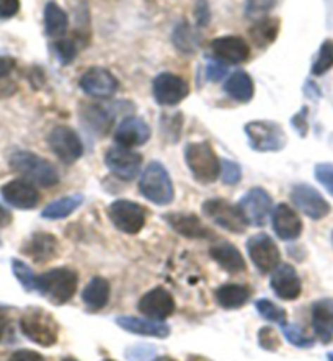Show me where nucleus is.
<instances>
[{
	"instance_id": "1",
	"label": "nucleus",
	"mask_w": 333,
	"mask_h": 361,
	"mask_svg": "<svg viewBox=\"0 0 333 361\" xmlns=\"http://www.w3.org/2000/svg\"><path fill=\"white\" fill-rule=\"evenodd\" d=\"M20 330L30 342L49 348L58 343L61 326L53 314L41 307H30L20 317Z\"/></svg>"
},
{
	"instance_id": "2",
	"label": "nucleus",
	"mask_w": 333,
	"mask_h": 361,
	"mask_svg": "<svg viewBox=\"0 0 333 361\" xmlns=\"http://www.w3.org/2000/svg\"><path fill=\"white\" fill-rule=\"evenodd\" d=\"M10 167L25 180L43 188H51L59 183V172L49 161L30 151H18L10 157Z\"/></svg>"
},
{
	"instance_id": "3",
	"label": "nucleus",
	"mask_w": 333,
	"mask_h": 361,
	"mask_svg": "<svg viewBox=\"0 0 333 361\" xmlns=\"http://www.w3.org/2000/svg\"><path fill=\"white\" fill-rule=\"evenodd\" d=\"M79 276L70 268H53L37 280V291L54 306H63L74 298Z\"/></svg>"
},
{
	"instance_id": "4",
	"label": "nucleus",
	"mask_w": 333,
	"mask_h": 361,
	"mask_svg": "<svg viewBox=\"0 0 333 361\" xmlns=\"http://www.w3.org/2000/svg\"><path fill=\"white\" fill-rule=\"evenodd\" d=\"M185 161L193 178L203 185L214 183L221 175V159L206 141L189 142L185 147Z\"/></svg>"
},
{
	"instance_id": "5",
	"label": "nucleus",
	"mask_w": 333,
	"mask_h": 361,
	"mask_svg": "<svg viewBox=\"0 0 333 361\" xmlns=\"http://www.w3.org/2000/svg\"><path fill=\"white\" fill-rule=\"evenodd\" d=\"M139 192L146 200L158 206L170 204L175 198L170 173L161 162H151L144 169L139 180Z\"/></svg>"
},
{
	"instance_id": "6",
	"label": "nucleus",
	"mask_w": 333,
	"mask_h": 361,
	"mask_svg": "<svg viewBox=\"0 0 333 361\" xmlns=\"http://www.w3.org/2000/svg\"><path fill=\"white\" fill-rule=\"evenodd\" d=\"M244 130L247 134L250 147L257 152H278L284 149L286 141H288L283 128L276 121H250Z\"/></svg>"
},
{
	"instance_id": "7",
	"label": "nucleus",
	"mask_w": 333,
	"mask_h": 361,
	"mask_svg": "<svg viewBox=\"0 0 333 361\" xmlns=\"http://www.w3.org/2000/svg\"><path fill=\"white\" fill-rule=\"evenodd\" d=\"M203 213L209 221L234 234H244L249 224L237 204L224 198H211L203 203Z\"/></svg>"
},
{
	"instance_id": "8",
	"label": "nucleus",
	"mask_w": 333,
	"mask_h": 361,
	"mask_svg": "<svg viewBox=\"0 0 333 361\" xmlns=\"http://www.w3.org/2000/svg\"><path fill=\"white\" fill-rule=\"evenodd\" d=\"M108 218L118 231L134 235L144 229L147 213L139 203L131 200H116L108 206Z\"/></svg>"
},
{
	"instance_id": "9",
	"label": "nucleus",
	"mask_w": 333,
	"mask_h": 361,
	"mask_svg": "<svg viewBox=\"0 0 333 361\" xmlns=\"http://www.w3.org/2000/svg\"><path fill=\"white\" fill-rule=\"evenodd\" d=\"M49 149L64 164H74L84 156V144L79 134L69 126H56L48 136Z\"/></svg>"
},
{
	"instance_id": "10",
	"label": "nucleus",
	"mask_w": 333,
	"mask_h": 361,
	"mask_svg": "<svg viewBox=\"0 0 333 361\" xmlns=\"http://www.w3.org/2000/svg\"><path fill=\"white\" fill-rule=\"evenodd\" d=\"M247 252L250 260L253 262L255 268H257L261 275L273 271L279 265L281 254L278 245L265 232H260V234L250 237L247 242Z\"/></svg>"
},
{
	"instance_id": "11",
	"label": "nucleus",
	"mask_w": 333,
	"mask_h": 361,
	"mask_svg": "<svg viewBox=\"0 0 333 361\" xmlns=\"http://www.w3.org/2000/svg\"><path fill=\"white\" fill-rule=\"evenodd\" d=\"M105 164L115 177L126 180H134L141 172L142 156L132 149L122 146H113L105 154Z\"/></svg>"
},
{
	"instance_id": "12",
	"label": "nucleus",
	"mask_w": 333,
	"mask_h": 361,
	"mask_svg": "<svg viewBox=\"0 0 333 361\" xmlns=\"http://www.w3.org/2000/svg\"><path fill=\"white\" fill-rule=\"evenodd\" d=\"M189 94V87L180 75L162 72L152 82V95L158 105L175 106Z\"/></svg>"
},
{
	"instance_id": "13",
	"label": "nucleus",
	"mask_w": 333,
	"mask_h": 361,
	"mask_svg": "<svg viewBox=\"0 0 333 361\" xmlns=\"http://www.w3.org/2000/svg\"><path fill=\"white\" fill-rule=\"evenodd\" d=\"M237 206L240 211H242L244 218L247 221L249 226L261 228V226L266 224V221L270 218L273 200H271L270 193L266 192V190L255 187L244 195Z\"/></svg>"
},
{
	"instance_id": "14",
	"label": "nucleus",
	"mask_w": 333,
	"mask_h": 361,
	"mask_svg": "<svg viewBox=\"0 0 333 361\" xmlns=\"http://www.w3.org/2000/svg\"><path fill=\"white\" fill-rule=\"evenodd\" d=\"M291 201L294 206L306 214L307 218L319 221L330 213V204L314 187L307 183H297L291 190Z\"/></svg>"
},
{
	"instance_id": "15",
	"label": "nucleus",
	"mask_w": 333,
	"mask_h": 361,
	"mask_svg": "<svg viewBox=\"0 0 333 361\" xmlns=\"http://www.w3.org/2000/svg\"><path fill=\"white\" fill-rule=\"evenodd\" d=\"M137 311L147 319L162 322L175 312V299L165 288L157 286L139 299Z\"/></svg>"
},
{
	"instance_id": "16",
	"label": "nucleus",
	"mask_w": 333,
	"mask_h": 361,
	"mask_svg": "<svg viewBox=\"0 0 333 361\" xmlns=\"http://www.w3.org/2000/svg\"><path fill=\"white\" fill-rule=\"evenodd\" d=\"M165 223L170 228L187 239L194 240H214L216 234L213 229H209L196 214L191 213H168L163 214Z\"/></svg>"
},
{
	"instance_id": "17",
	"label": "nucleus",
	"mask_w": 333,
	"mask_h": 361,
	"mask_svg": "<svg viewBox=\"0 0 333 361\" xmlns=\"http://www.w3.org/2000/svg\"><path fill=\"white\" fill-rule=\"evenodd\" d=\"M211 51L222 64H242L250 58V46L240 36H219L211 41Z\"/></svg>"
},
{
	"instance_id": "18",
	"label": "nucleus",
	"mask_w": 333,
	"mask_h": 361,
	"mask_svg": "<svg viewBox=\"0 0 333 361\" xmlns=\"http://www.w3.org/2000/svg\"><path fill=\"white\" fill-rule=\"evenodd\" d=\"M80 89L94 99H110L116 94L118 80L103 67H92L80 77Z\"/></svg>"
},
{
	"instance_id": "19",
	"label": "nucleus",
	"mask_w": 333,
	"mask_h": 361,
	"mask_svg": "<svg viewBox=\"0 0 333 361\" xmlns=\"http://www.w3.org/2000/svg\"><path fill=\"white\" fill-rule=\"evenodd\" d=\"M0 193H2L4 200L7 201V204L17 209L30 211L39 204V193L37 187L25 178H17L5 183L0 188Z\"/></svg>"
},
{
	"instance_id": "20",
	"label": "nucleus",
	"mask_w": 333,
	"mask_h": 361,
	"mask_svg": "<svg viewBox=\"0 0 333 361\" xmlns=\"http://www.w3.org/2000/svg\"><path fill=\"white\" fill-rule=\"evenodd\" d=\"M270 286L276 296L284 301H294L301 296L302 283L296 268L289 263L278 265L271 273Z\"/></svg>"
},
{
	"instance_id": "21",
	"label": "nucleus",
	"mask_w": 333,
	"mask_h": 361,
	"mask_svg": "<svg viewBox=\"0 0 333 361\" xmlns=\"http://www.w3.org/2000/svg\"><path fill=\"white\" fill-rule=\"evenodd\" d=\"M151 126L137 116H127L122 120L115 130V141L118 146L134 149L144 144L151 139Z\"/></svg>"
},
{
	"instance_id": "22",
	"label": "nucleus",
	"mask_w": 333,
	"mask_h": 361,
	"mask_svg": "<svg viewBox=\"0 0 333 361\" xmlns=\"http://www.w3.org/2000/svg\"><path fill=\"white\" fill-rule=\"evenodd\" d=\"M271 226L281 240H294L302 234V221L291 206L281 203L271 213Z\"/></svg>"
},
{
	"instance_id": "23",
	"label": "nucleus",
	"mask_w": 333,
	"mask_h": 361,
	"mask_svg": "<svg viewBox=\"0 0 333 361\" xmlns=\"http://www.w3.org/2000/svg\"><path fill=\"white\" fill-rule=\"evenodd\" d=\"M23 255H27L37 263H46L59 255V242L48 232H34L23 245Z\"/></svg>"
},
{
	"instance_id": "24",
	"label": "nucleus",
	"mask_w": 333,
	"mask_h": 361,
	"mask_svg": "<svg viewBox=\"0 0 333 361\" xmlns=\"http://www.w3.org/2000/svg\"><path fill=\"white\" fill-rule=\"evenodd\" d=\"M312 329L324 345L333 340V298H322L312 304Z\"/></svg>"
},
{
	"instance_id": "25",
	"label": "nucleus",
	"mask_w": 333,
	"mask_h": 361,
	"mask_svg": "<svg viewBox=\"0 0 333 361\" xmlns=\"http://www.w3.org/2000/svg\"><path fill=\"white\" fill-rule=\"evenodd\" d=\"M116 326L126 330V332L141 335V337H153L165 338L170 335V327L161 321H152L147 317H132V316H120L116 317Z\"/></svg>"
},
{
	"instance_id": "26",
	"label": "nucleus",
	"mask_w": 333,
	"mask_h": 361,
	"mask_svg": "<svg viewBox=\"0 0 333 361\" xmlns=\"http://www.w3.org/2000/svg\"><path fill=\"white\" fill-rule=\"evenodd\" d=\"M209 255H211V259L216 262L222 270L232 273V275H239V273H244L247 270V263H245L244 255L240 254L237 247L234 244H229V242L214 244L211 249H209Z\"/></svg>"
},
{
	"instance_id": "27",
	"label": "nucleus",
	"mask_w": 333,
	"mask_h": 361,
	"mask_svg": "<svg viewBox=\"0 0 333 361\" xmlns=\"http://www.w3.org/2000/svg\"><path fill=\"white\" fill-rule=\"evenodd\" d=\"M111 286L108 280L101 276H95L89 281V285L82 291V301L90 312L101 311L110 301Z\"/></svg>"
},
{
	"instance_id": "28",
	"label": "nucleus",
	"mask_w": 333,
	"mask_h": 361,
	"mask_svg": "<svg viewBox=\"0 0 333 361\" xmlns=\"http://www.w3.org/2000/svg\"><path fill=\"white\" fill-rule=\"evenodd\" d=\"M216 302L222 309L227 311H234V309L244 307L245 304L252 298V290L245 285H235V283H225V285L219 286L216 293H214Z\"/></svg>"
},
{
	"instance_id": "29",
	"label": "nucleus",
	"mask_w": 333,
	"mask_h": 361,
	"mask_svg": "<svg viewBox=\"0 0 333 361\" xmlns=\"http://www.w3.org/2000/svg\"><path fill=\"white\" fill-rule=\"evenodd\" d=\"M224 90L230 99L240 103H247L253 99L255 85L252 77H250L245 71H237L229 79L225 80Z\"/></svg>"
},
{
	"instance_id": "30",
	"label": "nucleus",
	"mask_w": 333,
	"mask_h": 361,
	"mask_svg": "<svg viewBox=\"0 0 333 361\" xmlns=\"http://www.w3.org/2000/svg\"><path fill=\"white\" fill-rule=\"evenodd\" d=\"M69 17L64 8L56 2H48L44 5V32L49 38H63L68 33Z\"/></svg>"
},
{
	"instance_id": "31",
	"label": "nucleus",
	"mask_w": 333,
	"mask_h": 361,
	"mask_svg": "<svg viewBox=\"0 0 333 361\" xmlns=\"http://www.w3.org/2000/svg\"><path fill=\"white\" fill-rule=\"evenodd\" d=\"M281 28L279 18L275 17H265L253 23V27L250 28V38H252L253 44L257 48H268L271 43H275V39L278 38Z\"/></svg>"
},
{
	"instance_id": "32",
	"label": "nucleus",
	"mask_w": 333,
	"mask_h": 361,
	"mask_svg": "<svg viewBox=\"0 0 333 361\" xmlns=\"http://www.w3.org/2000/svg\"><path fill=\"white\" fill-rule=\"evenodd\" d=\"M84 197L82 195H69V197H64L61 200H56L53 203H49L46 208L43 209V213L41 216L46 219H51V221H58V219H65L69 218L70 214L77 211L84 203Z\"/></svg>"
},
{
	"instance_id": "33",
	"label": "nucleus",
	"mask_w": 333,
	"mask_h": 361,
	"mask_svg": "<svg viewBox=\"0 0 333 361\" xmlns=\"http://www.w3.org/2000/svg\"><path fill=\"white\" fill-rule=\"evenodd\" d=\"M172 39H173V44H175V48L183 54L191 56L196 53L199 48V35L194 32L187 22H182L177 25L175 30H173Z\"/></svg>"
},
{
	"instance_id": "34",
	"label": "nucleus",
	"mask_w": 333,
	"mask_h": 361,
	"mask_svg": "<svg viewBox=\"0 0 333 361\" xmlns=\"http://www.w3.org/2000/svg\"><path fill=\"white\" fill-rule=\"evenodd\" d=\"M82 116H84V121L90 128V131L100 134V136H105L113 125V116L103 106H87Z\"/></svg>"
},
{
	"instance_id": "35",
	"label": "nucleus",
	"mask_w": 333,
	"mask_h": 361,
	"mask_svg": "<svg viewBox=\"0 0 333 361\" xmlns=\"http://www.w3.org/2000/svg\"><path fill=\"white\" fill-rule=\"evenodd\" d=\"M255 307H257L260 316L266 319L268 322H276L279 324V326H283V324L288 322V316H286L284 309L279 307L278 304L271 302L270 299L266 298L258 299V301L255 302Z\"/></svg>"
},
{
	"instance_id": "36",
	"label": "nucleus",
	"mask_w": 333,
	"mask_h": 361,
	"mask_svg": "<svg viewBox=\"0 0 333 361\" xmlns=\"http://www.w3.org/2000/svg\"><path fill=\"white\" fill-rule=\"evenodd\" d=\"M333 67V41L332 39H325L322 43L319 54L312 64V74L314 75H324L325 72H329Z\"/></svg>"
},
{
	"instance_id": "37",
	"label": "nucleus",
	"mask_w": 333,
	"mask_h": 361,
	"mask_svg": "<svg viewBox=\"0 0 333 361\" xmlns=\"http://www.w3.org/2000/svg\"><path fill=\"white\" fill-rule=\"evenodd\" d=\"M12 270L13 275L17 280L20 281L27 291H37V280L38 276L34 275V271L30 268V265H27L23 260L13 259L12 260Z\"/></svg>"
},
{
	"instance_id": "38",
	"label": "nucleus",
	"mask_w": 333,
	"mask_h": 361,
	"mask_svg": "<svg viewBox=\"0 0 333 361\" xmlns=\"http://www.w3.org/2000/svg\"><path fill=\"white\" fill-rule=\"evenodd\" d=\"M281 329H283V334L286 340L291 345H294V347L297 348H310L314 347L315 340L310 337V335H307L304 330H302L299 326H294V324H283L281 326Z\"/></svg>"
},
{
	"instance_id": "39",
	"label": "nucleus",
	"mask_w": 333,
	"mask_h": 361,
	"mask_svg": "<svg viewBox=\"0 0 333 361\" xmlns=\"http://www.w3.org/2000/svg\"><path fill=\"white\" fill-rule=\"evenodd\" d=\"M276 0H245V17L252 22L268 17V13L275 8Z\"/></svg>"
},
{
	"instance_id": "40",
	"label": "nucleus",
	"mask_w": 333,
	"mask_h": 361,
	"mask_svg": "<svg viewBox=\"0 0 333 361\" xmlns=\"http://www.w3.org/2000/svg\"><path fill=\"white\" fill-rule=\"evenodd\" d=\"M53 49L56 56H58V59L64 66L73 63L77 56V46L74 43V39H58L53 44Z\"/></svg>"
},
{
	"instance_id": "41",
	"label": "nucleus",
	"mask_w": 333,
	"mask_h": 361,
	"mask_svg": "<svg viewBox=\"0 0 333 361\" xmlns=\"http://www.w3.org/2000/svg\"><path fill=\"white\" fill-rule=\"evenodd\" d=\"M258 345L266 352H276L281 347V340L273 327L265 326L258 330Z\"/></svg>"
},
{
	"instance_id": "42",
	"label": "nucleus",
	"mask_w": 333,
	"mask_h": 361,
	"mask_svg": "<svg viewBox=\"0 0 333 361\" xmlns=\"http://www.w3.org/2000/svg\"><path fill=\"white\" fill-rule=\"evenodd\" d=\"M221 178L224 185L234 187L242 180V169H240L239 164L224 159V161H221Z\"/></svg>"
},
{
	"instance_id": "43",
	"label": "nucleus",
	"mask_w": 333,
	"mask_h": 361,
	"mask_svg": "<svg viewBox=\"0 0 333 361\" xmlns=\"http://www.w3.org/2000/svg\"><path fill=\"white\" fill-rule=\"evenodd\" d=\"M315 178L319 180L320 185H324V188L333 195V164L324 162L315 165Z\"/></svg>"
},
{
	"instance_id": "44",
	"label": "nucleus",
	"mask_w": 333,
	"mask_h": 361,
	"mask_svg": "<svg viewBox=\"0 0 333 361\" xmlns=\"http://www.w3.org/2000/svg\"><path fill=\"white\" fill-rule=\"evenodd\" d=\"M194 22L199 28L208 27L211 22V10H209L208 0H196V4H194Z\"/></svg>"
},
{
	"instance_id": "45",
	"label": "nucleus",
	"mask_w": 333,
	"mask_h": 361,
	"mask_svg": "<svg viewBox=\"0 0 333 361\" xmlns=\"http://www.w3.org/2000/svg\"><path fill=\"white\" fill-rule=\"evenodd\" d=\"M225 74H227V66L219 63V61H211L206 66V79L209 82H219Z\"/></svg>"
},
{
	"instance_id": "46",
	"label": "nucleus",
	"mask_w": 333,
	"mask_h": 361,
	"mask_svg": "<svg viewBox=\"0 0 333 361\" xmlns=\"http://www.w3.org/2000/svg\"><path fill=\"white\" fill-rule=\"evenodd\" d=\"M20 12V0H0V20L13 18Z\"/></svg>"
},
{
	"instance_id": "47",
	"label": "nucleus",
	"mask_w": 333,
	"mask_h": 361,
	"mask_svg": "<svg viewBox=\"0 0 333 361\" xmlns=\"http://www.w3.org/2000/svg\"><path fill=\"white\" fill-rule=\"evenodd\" d=\"M8 361H46L43 355L38 352H33V350H17Z\"/></svg>"
},
{
	"instance_id": "48",
	"label": "nucleus",
	"mask_w": 333,
	"mask_h": 361,
	"mask_svg": "<svg viewBox=\"0 0 333 361\" xmlns=\"http://www.w3.org/2000/svg\"><path fill=\"white\" fill-rule=\"evenodd\" d=\"M15 59L10 58V56H2L0 54V79H5L12 74V71L15 69Z\"/></svg>"
},
{
	"instance_id": "49",
	"label": "nucleus",
	"mask_w": 333,
	"mask_h": 361,
	"mask_svg": "<svg viewBox=\"0 0 333 361\" xmlns=\"http://www.w3.org/2000/svg\"><path fill=\"white\" fill-rule=\"evenodd\" d=\"M307 108H302L301 113H297L293 118V125L297 131H301L302 136H306L307 133Z\"/></svg>"
},
{
	"instance_id": "50",
	"label": "nucleus",
	"mask_w": 333,
	"mask_h": 361,
	"mask_svg": "<svg viewBox=\"0 0 333 361\" xmlns=\"http://www.w3.org/2000/svg\"><path fill=\"white\" fill-rule=\"evenodd\" d=\"M12 223V213L0 204V228H7Z\"/></svg>"
},
{
	"instance_id": "51",
	"label": "nucleus",
	"mask_w": 333,
	"mask_h": 361,
	"mask_svg": "<svg viewBox=\"0 0 333 361\" xmlns=\"http://www.w3.org/2000/svg\"><path fill=\"white\" fill-rule=\"evenodd\" d=\"M152 361H177V360H173L172 357H157L156 360H152Z\"/></svg>"
},
{
	"instance_id": "52",
	"label": "nucleus",
	"mask_w": 333,
	"mask_h": 361,
	"mask_svg": "<svg viewBox=\"0 0 333 361\" xmlns=\"http://www.w3.org/2000/svg\"><path fill=\"white\" fill-rule=\"evenodd\" d=\"M61 361H79V360H75L74 357H65V358H63Z\"/></svg>"
},
{
	"instance_id": "53",
	"label": "nucleus",
	"mask_w": 333,
	"mask_h": 361,
	"mask_svg": "<svg viewBox=\"0 0 333 361\" xmlns=\"http://www.w3.org/2000/svg\"><path fill=\"white\" fill-rule=\"evenodd\" d=\"M327 360H329V361H333V353H329V355H327Z\"/></svg>"
},
{
	"instance_id": "54",
	"label": "nucleus",
	"mask_w": 333,
	"mask_h": 361,
	"mask_svg": "<svg viewBox=\"0 0 333 361\" xmlns=\"http://www.w3.org/2000/svg\"><path fill=\"white\" fill-rule=\"evenodd\" d=\"M103 361H115V360H110V358H106V360H103Z\"/></svg>"
},
{
	"instance_id": "55",
	"label": "nucleus",
	"mask_w": 333,
	"mask_h": 361,
	"mask_svg": "<svg viewBox=\"0 0 333 361\" xmlns=\"http://www.w3.org/2000/svg\"><path fill=\"white\" fill-rule=\"evenodd\" d=\"M332 244H333V232H332Z\"/></svg>"
}]
</instances>
